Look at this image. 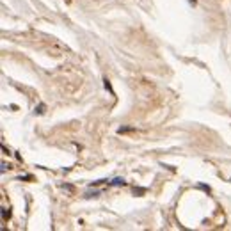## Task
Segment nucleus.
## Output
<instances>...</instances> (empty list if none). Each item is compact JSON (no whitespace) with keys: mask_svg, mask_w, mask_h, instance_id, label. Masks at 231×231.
Masks as SVG:
<instances>
[{"mask_svg":"<svg viewBox=\"0 0 231 231\" xmlns=\"http://www.w3.org/2000/svg\"><path fill=\"white\" fill-rule=\"evenodd\" d=\"M188 2H190V4H196V0H188Z\"/></svg>","mask_w":231,"mask_h":231,"instance_id":"obj_1","label":"nucleus"}]
</instances>
